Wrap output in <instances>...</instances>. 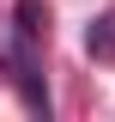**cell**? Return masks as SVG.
Masks as SVG:
<instances>
[{
  "instance_id": "2",
  "label": "cell",
  "mask_w": 115,
  "mask_h": 122,
  "mask_svg": "<svg viewBox=\"0 0 115 122\" xmlns=\"http://www.w3.org/2000/svg\"><path fill=\"white\" fill-rule=\"evenodd\" d=\"M85 55H91V61H115V6L85 25Z\"/></svg>"
},
{
  "instance_id": "1",
  "label": "cell",
  "mask_w": 115,
  "mask_h": 122,
  "mask_svg": "<svg viewBox=\"0 0 115 122\" xmlns=\"http://www.w3.org/2000/svg\"><path fill=\"white\" fill-rule=\"evenodd\" d=\"M6 73H12L18 98H24L30 116H49V86H43V37H30V30L12 25L6 37Z\"/></svg>"
},
{
  "instance_id": "3",
  "label": "cell",
  "mask_w": 115,
  "mask_h": 122,
  "mask_svg": "<svg viewBox=\"0 0 115 122\" xmlns=\"http://www.w3.org/2000/svg\"><path fill=\"white\" fill-rule=\"evenodd\" d=\"M12 25L49 43V6H43V0H12Z\"/></svg>"
}]
</instances>
